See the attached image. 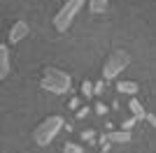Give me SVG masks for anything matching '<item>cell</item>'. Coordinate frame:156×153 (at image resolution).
Masks as SVG:
<instances>
[{
	"label": "cell",
	"instance_id": "obj_1",
	"mask_svg": "<svg viewBox=\"0 0 156 153\" xmlns=\"http://www.w3.org/2000/svg\"><path fill=\"white\" fill-rule=\"evenodd\" d=\"M72 86V79L68 72L58 70V67H44V76H42V81H40V88L42 90H49V93H56V95H63L68 93Z\"/></svg>",
	"mask_w": 156,
	"mask_h": 153
},
{
	"label": "cell",
	"instance_id": "obj_2",
	"mask_svg": "<svg viewBox=\"0 0 156 153\" xmlns=\"http://www.w3.org/2000/svg\"><path fill=\"white\" fill-rule=\"evenodd\" d=\"M61 127H63V118H61V116H47L44 121L35 127L33 139H35V144H37V146H47V144H49V141L58 134Z\"/></svg>",
	"mask_w": 156,
	"mask_h": 153
},
{
	"label": "cell",
	"instance_id": "obj_3",
	"mask_svg": "<svg viewBox=\"0 0 156 153\" xmlns=\"http://www.w3.org/2000/svg\"><path fill=\"white\" fill-rule=\"evenodd\" d=\"M82 7H84V0H65V5L54 16V28L58 32H65L72 25V21H75V16H77V12Z\"/></svg>",
	"mask_w": 156,
	"mask_h": 153
},
{
	"label": "cell",
	"instance_id": "obj_4",
	"mask_svg": "<svg viewBox=\"0 0 156 153\" xmlns=\"http://www.w3.org/2000/svg\"><path fill=\"white\" fill-rule=\"evenodd\" d=\"M130 58L126 51H114V53H110V58L105 60L103 65V76L107 79V81H112V79H117L119 72H124L126 67H128Z\"/></svg>",
	"mask_w": 156,
	"mask_h": 153
},
{
	"label": "cell",
	"instance_id": "obj_5",
	"mask_svg": "<svg viewBox=\"0 0 156 153\" xmlns=\"http://www.w3.org/2000/svg\"><path fill=\"white\" fill-rule=\"evenodd\" d=\"M28 23L26 21H16V23L12 25V30H9V44H16V42H21V39L28 35Z\"/></svg>",
	"mask_w": 156,
	"mask_h": 153
},
{
	"label": "cell",
	"instance_id": "obj_6",
	"mask_svg": "<svg viewBox=\"0 0 156 153\" xmlns=\"http://www.w3.org/2000/svg\"><path fill=\"white\" fill-rule=\"evenodd\" d=\"M107 141H114V144H128L130 141V130H107Z\"/></svg>",
	"mask_w": 156,
	"mask_h": 153
},
{
	"label": "cell",
	"instance_id": "obj_7",
	"mask_svg": "<svg viewBox=\"0 0 156 153\" xmlns=\"http://www.w3.org/2000/svg\"><path fill=\"white\" fill-rule=\"evenodd\" d=\"M9 74V49L7 44H0V79Z\"/></svg>",
	"mask_w": 156,
	"mask_h": 153
},
{
	"label": "cell",
	"instance_id": "obj_8",
	"mask_svg": "<svg viewBox=\"0 0 156 153\" xmlns=\"http://www.w3.org/2000/svg\"><path fill=\"white\" fill-rule=\"evenodd\" d=\"M117 90H121V93H126V95H135L140 88H137L135 81H119L117 83Z\"/></svg>",
	"mask_w": 156,
	"mask_h": 153
},
{
	"label": "cell",
	"instance_id": "obj_9",
	"mask_svg": "<svg viewBox=\"0 0 156 153\" xmlns=\"http://www.w3.org/2000/svg\"><path fill=\"white\" fill-rule=\"evenodd\" d=\"M128 107H130V111H133V116H137V118H144V111L142 109V104H140V100H135V97H130V102H128Z\"/></svg>",
	"mask_w": 156,
	"mask_h": 153
},
{
	"label": "cell",
	"instance_id": "obj_10",
	"mask_svg": "<svg viewBox=\"0 0 156 153\" xmlns=\"http://www.w3.org/2000/svg\"><path fill=\"white\" fill-rule=\"evenodd\" d=\"M89 7H91L93 14H100L107 9V0H89Z\"/></svg>",
	"mask_w": 156,
	"mask_h": 153
},
{
	"label": "cell",
	"instance_id": "obj_11",
	"mask_svg": "<svg viewBox=\"0 0 156 153\" xmlns=\"http://www.w3.org/2000/svg\"><path fill=\"white\" fill-rule=\"evenodd\" d=\"M63 153H84V146H79V144H75V141H68L63 146Z\"/></svg>",
	"mask_w": 156,
	"mask_h": 153
},
{
	"label": "cell",
	"instance_id": "obj_12",
	"mask_svg": "<svg viewBox=\"0 0 156 153\" xmlns=\"http://www.w3.org/2000/svg\"><path fill=\"white\" fill-rule=\"evenodd\" d=\"M82 90H84V97H91L93 95V83L91 81H84V83H82Z\"/></svg>",
	"mask_w": 156,
	"mask_h": 153
},
{
	"label": "cell",
	"instance_id": "obj_13",
	"mask_svg": "<svg viewBox=\"0 0 156 153\" xmlns=\"http://www.w3.org/2000/svg\"><path fill=\"white\" fill-rule=\"evenodd\" d=\"M103 93H105V83H103V79H100V81L93 83V95H103Z\"/></svg>",
	"mask_w": 156,
	"mask_h": 153
},
{
	"label": "cell",
	"instance_id": "obj_14",
	"mask_svg": "<svg viewBox=\"0 0 156 153\" xmlns=\"http://www.w3.org/2000/svg\"><path fill=\"white\" fill-rule=\"evenodd\" d=\"M137 121H140V118H137V116H130L128 121H124V125H121V127H124V130H130V127L135 125V123H137Z\"/></svg>",
	"mask_w": 156,
	"mask_h": 153
},
{
	"label": "cell",
	"instance_id": "obj_15",
	"mask_svg": "<svg viewBox=\"0 0 156 153\" xmlns=\"http://www.w3.org/2000/svg\"><path fill=\"white\" fill-rule=\"evenodd\" d=\"M93 109H96L98 116H105V114H107V107H105L103 102H96V107H93Z\"/></svg>",
	"mask_w": 156,
	"mask_h": 153
},
{
	"label": "cell",
	"instance_id": "obj_16",
	"mask_svg": "<svg viewBox=\"0 0 156 153\" xmlns=\"http://www.w3.org/2000/svg\"><path fill=\"white\" fill-rule=\"evenodd\" d=\"M82 139L93 141V139H96V132H93V130H84V132H82Z\"/></svg>",
	"mask_w": 156,
	"mask_h": 153
},
{
	"label": "cell",
	"instance_id": "obj_17",
	"mask_svg": "<svg viewBox=\"0 0 156 153\" xmlns=\"http://www.w3.org/2000/svg\"><path fill=\"white\" fill-rule=\"evenodd\" d=\"M89 109H91V107H86V104L82 109H77V118H86V116H89Z\"/></svg>",
	"mask_w": 156,
	"mask_h": 153
},
{
	"label": "cell",
	"instance_id": "obj_18",
	"mask_svg": "<svg viewBox=\"0 0 156 153\" xmlns=\"http://www.w3.org/2000/svg\"><path fill=\"white\" fill-rule=\"evenodd\" d=\"M144 118L149 121V125H151V127H156V114H144Z\"/></svg>",
	"mask_w": 156,
	"mask_h": 153
},
{
	"label": "cell",
	"instance_id": "obj_19",
	"mask_svg": "<svg viewBox=\"0 0 156 153\" xmlns=\"http://www.w3.org/2000/svg\"><path fill=\"white\" fill-rule=\"evenodd\" d=\"M68 107H70V109H77V107H79V97H72V100H70V104H68Z\"/></svg>",
	"mask_w": 156,
	"mask_h": 153
}]
</instances>
